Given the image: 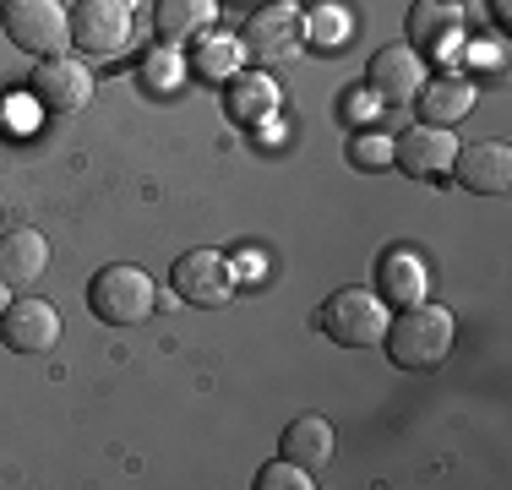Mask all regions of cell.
<instances>
[{
  "label": "cell",
  "instance_id": "1",
  "mask_svg": "<svg viewBox=\"0 0 512 490\" xmlns=\"http://www.w3.org/2000/svg\"><path fill=\"white\" fill-rule=\"evenodd\" d=\"M453 338H458V322L447 305H404L398 316H387V333H382V349L393 354V365L404 371H436V365L453 354Z\"/></svg>",
  "mask_w": 512,
  "mask_h": 490
},
{
  "label": "cell",
  "instance_id": "2",
  "mask_svg": "<svg viewBox=\"0 0 512 490\" xmlns=\"http://www.w3.org/2000/svg\"><path fill=\"white\" fill-rule=\"evenodd\" d=\"M153 305H158L153 278L131 262H109L88 278V311L99 316L104 327H137L153 316Z\"/></svg>",
  "mask_w": 512,
  "mask_h": 490
},
{
  "label": "cell",
  "instance_id": "3",
  "mask_svg": "<svg viewBox=\"0 0 512 490\" xmlns=\"http://www.w3.org/2000/svg\"><path fill=\"white\" fill-rule=\"evenodd\" d=\"M387 316H393V305L376 289H333L322 300V333L338 349H382Z\"/></svg>",
  "mask_w": 512,
  "mask_h": 490
},
{
  "label": "cell",
  "instance_id": "4",
  "mask_svg": "<svg viewBox=\"0 0 512 490\" xmlns=\"http://www.w3.org/2000/svg\"><path fill=\"white\" fill-rule=\"evenodd\" d=\"M0 22H6V39L33 60L71 49V11L60 0H6Z\"/></svg>",
  "mask_w": 512,
  "mask_h": 490
},
{
  "label": "cell",
  "instance_id": "5",
  "mask_svg": "<svg viewBox=\"0 0 512 490\" xmlns=\"http://www.w3.org/2000/svg\"><path fill=\"white\" fill-rule=\"evenodd\" d=\"M131 33H137L131 0H77V11H71V49H82L88 60L120 55Z\"/></svg>",
  "mask_w": 512,
  "mask_h": 490
},
{
  "label": "cell",
  "instance_id": "6",
  "mask_svg": "<svg viewBox=\"0 0 512 490\" xmlns=\"http://www.w3.org/2000/svg\"><path fill=\"white\" fill-rule=\"evenodd\" d=\"M169 289H175L180 305L218 311V305L235 294V267H229L224 251H213V245H197V251L175 256V267H169Z\"/></svg>",
  "mask_w": 512,
  "mask_h": 490
},
{
  "label": "cell",
  "instance_id": "7",
  "mask_svg": "<svg viewBox=\"0 0 512 490\" xmlns=\"http://www.w3.org/2000/svg\"><path fill=\"white\" fill-rule=\"evenodd\" d=\"M240 44H246V55H256L262 66H284V60H295L300 44H306V17H300L295 0H273V6L251 11Z\"/></svg>",
  "mask_w": 512,
  "mask_h": 490
},
{
  "label": "cell",
  "instance_id": "8",
  "mask_svg": "<svg viewBox=\"0 0 512 490\" xmlns=\"http://www.w3.org/2000/svg\"><path fill=\"white\" fill-rule=\"evenodd\" d=\"M88 98H93L88 60L44 55L39 66H33V104L39 109H50V115H77V109H88Z\"/></svg>",
  "mask_w": 512,
  "mask_h": 490
},
{
  "label": "cell",
  "instance_id": "9",
  "mask_svg": "<svg viewBox=\"0 0 512 490\" xmlns=\"http://www.w3.org/2000/svg\"><path fill=\"white\" fill-rule=\"evenodd\" d=\"M425 88V55H414L409 44H387L365 66V93L376 104H414V93Z\"/></svg>",
  "mask_w": 512,
  "mask_h": 490
},
{
  "label": "cell",
  "instance_id": "10",
  "mask_svg": "<svg viewBox=\"0 0 512 490\" xmlns=\"http://www.w3.org/2000/svg\"><path fill=\"white\" fill-rule=\"evenodd\" d=\"M0 338L11 354H50L60 343V311L39 294H22L0 311Z\"/></svg>",
  "mask_w": 512,
  "mask_h": 490
},
{
  "label": "cell",
  "instance_id": "11",
  "mask_svg": "<svg viewBox=\"0 0 512 490\" xmlns=\"http://www.w3.org/2000/svg\"><path fill=\"white\" fill-rule=\"evenodd\" d=\"M453 153H458V137L453 126H409L404 137H393V164L404 169L409 180H442L453 169Z\"/></svg>",
  "mask_w": 512,
  "mask_h": 490
},
{
  "label": "cell",
  "instance_id": "12",
  "mask_svg": "<svg viewBox=\"0 0 512 490\" xmlns=\"http://www.w3.org/2000/svg\"><path fill=\"white\" fill-rule=\"evenodd\" d=\"M447 175H453L469 196H507V191H512V147H507V142L458 147Z\"/></svg>",
  "mask_w": 512,
  "mask_h": 490
},
{
  "label": "cell",
  "instance_id": "13",
  "mask_svg": "<svg viewBox=\"0 0 512 490\" xmlns=\"http://www.w3.org/2000/svg\"><path fill=\"white\" fill-rule=\"evenodd\" d=\"M376 294H382L387 305H420L425 294H431V262H425L414 245H387L382 256H376Z\"/></svg>",
  "mask_w": 512,
  "mask_h": 490
},
{
  "label": "cell",
  "instance_id": "14",
  "mask_svg": "<svg viewBox=\"0 0 512 490\" xmlns=\"http://www.w3.org/2000/svg\"><path fill=\"white\" fill-rule=\"evenodd\" d=\"M463 44V6L458 0H414L409 6V49L414 55H453Z\"/></svg>",
  "mask_w": 512,
  "mask_h": 490
},
{
  "label": "cell",
  "instance_id": "15",
  "mask_svg": "<svg viewBox=\"0 0 512 490\" xmlns=\"http://www.w3.org/2000/svg\"><path fill=\"white\" fill-rule=\"evenodd\" d=\"M278 104H284V93H278V82L262 66L256 71L240 66L235 77H224V115L235 126H262V120L278 115Z\"/></svg>",
  "mask_w": 512,
  "mask_h": 490
},
{
  "label": "cell",
  "instance_id": "16",
  "mask_svg": "<svg viewBox=\"0 0 512 490\" xmlns=\"http://www.w3.org/2000/svg\"><path fill=\"white\" fill-rule=\"evenodd\" d=\"M50 267V240L39 229H6L0 235V284L6 289H33Z\"/></svg>",
  "mask_w": 512,
  "mask_h": 490
},
{
  "label": "cell",
  "instance_id": "17",
  "mask_svg": "<svg viewBox=\"0 0 512 490\" xmlns=\"http://www.w3.org/2000/svg\"><path fill=\"white\" fill-rule=\"evenodd\" d=\"M474 98H480V88L458 71H447V77H425V88L414 93V109H420L425 126H458V120H469Z\"/></svg>",
  "mask_w": 512,
  "mask_h": 490
},
{
  "label": "cell",
  "instance_id": "18",
  "mask_svg": "<svg viewBox=\"0 0 512 490\" xmlns=\"http://www.w3.org/2000/svg\"><path fill=\"white\" fill-rule=\"evenodd\" d=\"M284 458L289 463H300V469H322V463H333V452H338V436H333V425L322 420V414H300V420H289L284 425Z\"/></svg>",
  "mask_w": 512,
  "mask_h": 490
},
{
  "label": "cell",
  "instance_id": "19",
  "mask_svg": "<svg viewBox=\"0 0 512 490\" xmlns=\"http://www.w3.org/2000/svg\"><path fill=\"white\" fill-rule=\"evenodd\" d=\"M218 22V0H158L153 6V28L164 44H191L202 28H213Z\"/></svg>",
  "mask_w": 512,
  "mask_h": 490
},
{
  "label": "cell",
  "instance_id": "20",
  "mask_svg": "<svg viewBox=\"0 0 512 490\" xmlns=\"http://www.w3.org/2000/svg\"><path fill=\"white\" fill-rule=\"evenodd\" d=\"M240 60H246V44H240L235 33H224V28H202L197 39H191V71L207 77V82L235 77Z\"/></svg>",
  "mask_w": 512,
  "mask_h": 490
},
{
  "label": "cell",
  "instance_id": "21",
  "mask_svg": "<svg viewBox=\"0 0 512 490\" xmlns=\"http://www.w3.org/2000/svg\"><path fill=\"white\" fill-rule=\"evenodd\" d=\"M300 17H306V39L316 49H344L349 33H355V17H349V6H338V0H316Z\"/></svg>",
  "mask_w": 512,
  "mask_h": 490
},
{
  "label": "cell",
  "instance_id": "22",
  "mask_svg": "<svg viewBox=\"0 0 512 490\" xmlns=\"http://www.w3.org/2000/svg\"><path fill=\"white\" fill-rule=\"evenodd\" d=\"M142 82H148L153 93H175L180 82H186V60H180L175 44H153L148 55H142Z\"/></svg>",
  "mask_w": 512,
  "mask_h": 490
},
{
  "label": "cell",
  "instance_id": "23",
  "mask_svg": "<svg viewBox=\"0 0 512 490\" xmlns=\"http://www.w3.org/2000/svg\"><path fill=\"white\" fill-rule=\"evenodd\" d=\"M349 164L387 169L393 164V137H387V131H360V137H349Z\"/></svg>",
  "mask_w": 512,
  "mask_h": 490
},
{
  "label": "cell",
  "instance_id": "24",
  "mask_svg": "<svg viewBox=\"0 0 512 490\" xmlns=\"http://www.w3.org/2000/svg\"><path fill=\"white\" fill-rule=\"evenodd\" d=\"M311 469H300V463L278 458V463H262V474H256V490H311Z\"/></svg>",
  "mask_w": 512,
  "mask_h": 490
},
{
  "label": "cell",
  "instance_id": "25",
  "mask_svg": "<svg viewBox=\"0 0 512 490\" xmlns=\"http://www.w3.org/2000/svg\"><path fill=\"white\" fill-rule=\"evenodd\" d=\"M229 267H235V278H240V273L251 278V273H267V256H256V251H235V256H229Z\"/></svg>",
  "mask_w": 512,
  "mask_h": 490
},
{
  "label": "cell",
  "instance_id": "26",
  "mask_svg": "<svg viewBox=\"0 0 512 490\" xmlns=\"http://www.w3.org/2000/svg\"><path fill=\"white\" fill-rule=\"evenodd\" d=\"M496 17H502V22L512 17V6H507V0H496Z\"/></svg>",
  "mask_w": 512,
  "mask_h": 490
},
{
  "label": "cell",
  "instance_id": "27",
  "mask_svg": "<svg viewBox=\"0 0 512 490\" xmlns=\"http://www.w3.org/2000/svg\"><path fill=\"white\" fill-rule=\"evenodd\" d=\"M6 305H11V294H6V284H0V311H6Z\"/></svg>",
  "mask_w": 512,
  "mask_h": 490
},
{
  "label": "cell",
  "instance_id": "28",
  "mask_svg": "<svg viewBox=\"0 0 512 490\" xmlns=\"http://www.w3.org/2000/svg\"><path fill=\"white\" fill-rule=\"evenodd\" d=\"M0 6H6V0H0Z\"/></svg>",
  "mask_w": 512,
  "mask_h": 490
}]
</instances>
